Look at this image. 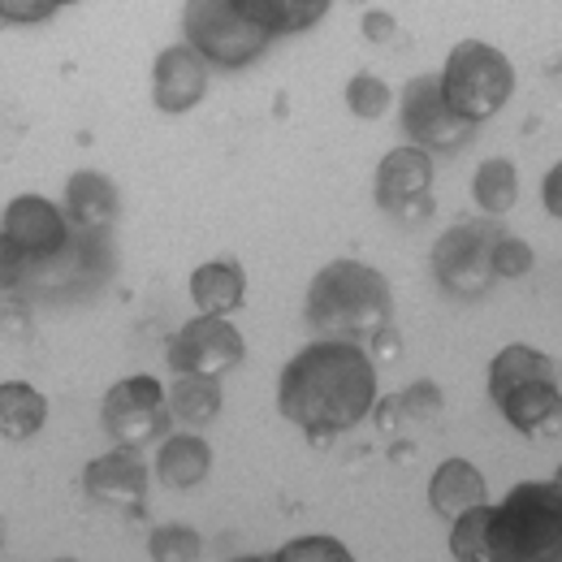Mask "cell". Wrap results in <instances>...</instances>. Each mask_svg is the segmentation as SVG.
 I'll return each mask as SVG.
<instances>
[{
  "mask_svg": "<svg viewBox=\"0 0 562 562\" xmlns=\"http://www.w3.org/2000/svg\"><path fill=\"white\" fill-rule=\"evenodd\" d=\"M169 416L187 428H204L221 416V385L209 372H173V385L165 390Z\"/></svg>",
  "mask_w": 562,
  "mask_h": 562,
  "instance_id": "ac0fdd59",
  "label": "cell"
},
{
  "mask_svg": "<svg viewBox=\"0 0 562 562\" xmlns=\"http://www.w3.org/2000/svg\"><path fill=\"white\" fill-rule=\"evenodd\" d=\"M493 278H528L532 273V247L515 234H497L493 238Z\"/></svg>",
  "mask_w": 562,
  "mask_h": 562,
  "instance_id": "484cf974",
  "label": "cell"
},
{
  "mask_svg": "<svg viewBox=\"0 0 562 562\" xmlns=\"http://www.w3.org/2000/svg\"><path fill=\"white\" fill-rule=\"evenodd\" d=\"M303 316L316 338L372 342L394 321V290L385 273H376L363 260H334L307 285Z\"/></svg>",
  "mask_w": 562,
  "mask_h": 562,
  "instance_id": "7a4b0ae2",
  "label": "cell"
},
{
  "mask_svg": "<svg viewBox=\"0 0 562 562\" xmlns=\"http://www.w3.org/2000/svg\"><path fill=\"white\" fill-rule=\"evenodd\" d=\"M562 546V490L550 481H524L493 506V559H546Z\"/></svg>",
  "mask_w": 562,
  "mask_h": 562,
  "instance_id": "277c9868",
  "label": "cell"
},
{
  "mask_svg": "<svg viewBox=\"0 0 562 562\" xmlns=\"http://www.w3.org/2000/svg\"><path fill=\"white\" fill-rule=\"evenodd\" d=\"M476 502H490V485H485V476L468 459H446L432 472V481H428V506L441 519H454L459 510H468Z\"/></svg>",
  "mask_w": 562,
  "mask_h": 562,
  "instance_id": "2e32d148",
  "label": "cell"
},
{
  "mask_svg": "<svg viewBox=\"0 0 562 562\" xmlns=\"http://www.w3.org/2000/svg\"><path fill=\"white\" fill-rule=\"evenodd\" d=\"M490 403L519 432L559 428V363L550 355L524 347V342L502 347L490 363Z\"/></svg>",
  "mask_w": 562,
  "mask_h": 562,
  "instance_id": "3957f363",
  "label": "cell"
},
{
  "mask_svg": "<svg viewBox=\"0 0 562 562\" xmlns=\"http://www.w3.org/2000/svg\"><path fill=\"white\" fill-rule=\"evenodd\" d=\"M376 407V363L359 342L316 338L278 376V412L307 437L329 441Z\"/></svg>",
  "mask_w": 562,
  "mask_h": 562,
  "instance_id": "6da1fadb",
  "label": "cell"
},
{
  "mask_svg": "<svg viewBox=\"0 0 562 562\" xmlns=\"http://www.w3.org/2000/svg\"><path fill=\"white\" fill-rule=\"evenodd\" d=\"M398 117H403V135L420 151H454V147H463V143L472 139V131H476L472 122H463V117H454L446 109L437 74H416L403 87Z\"/></svg>",
  "mask_w": 562,
  "mask_h": 562,
  "instance_id": "9c48e42d",
  "label": "cell"
},
{
  "mask_svg": "<svg viewBox=\"0 0 562 562\" xmlns=\"http://www.w3.org/2000/svg\"><path fill=\"white\" fill-rule=\"evenodd\" d=\"M247 22H256L260 31H269L273 40L294 35L316 26L329 13V0H229Z\"/></svg>",
  "mask_w": 562,
  "mask_h": 562,
  "instance_id": "d6986e66",
  "label": "cell"
},
{
  "mask_svg": "<svg viewBox=\"0 0 562 562\" xmlns=\"http://www.w3.org/2000/svg\"><path fill=\"white\" fill-rule=\"evenodd\" d=\"M26 269H31V260H26V251L0 229V290H13V285H22L26 281Z\"/></svg>",
  "mask_w": 562,
  "mask_h": 562,
  "instance_id": "f546056e",
  "label": "cell"
},
{
  "mask_svg": "<svg viewBox=\"0 0 562 562\" xmlns=\"http://www.w3.org/2000/svg\"><path fill=\"white\" fill-rule=\"evenodd\" d=\"M212 472V450L204 437L195 432H173L165 437L160 454H156V476L169 490H195Z\"/></svg>",
  "mask_w": 562,
  "mask_h": 562,
  "instance_id": "e0dca14e",
  "label": "cell"
},
{
  "mask_svg": "<svg viewBox=\"0 0 562 562\" xmlns=\"http://www.w3.org/2000/svg\"><path fill=\"white\" fill-rule=\"evenodd\" d=\"M394 104V95H390V87H385V78H376V74H355L351 82H347V109H351L355 117H385V109Z\"/></svg>",
  "mask_w": 562,
  "mask_h": 562,
  "instance_id": "cb8c5ba5",
  "label": "cell"
},
{
  "mask_svg": "<svg viewBox=\"0 0 562 562\" xmlns=\"http://www.w3.org/2000/svg\"><path fill=\"white\" fill-rule=\"evenodd\" d=\"M243 355H247V342H243V334L225 321V316H195V321H187L173 338H169V351H165V363L173 368V372H225V368H234V363H243Z\"/></svg>",
  "mask_w": 562,
  "mask_h": 562,
  "instance_id": "30bf717a",
  "label": "cell"
},
{
  "mask_svg": "<svg viewBox=\"0 0 562 562\" xmlns=\"http://www.w3.org/2000/svg\"><path fill=\"white\" fill-rule=\"evenodd\" d=\"M100 420L104 432L117 441V446H151L156 437L169 432V407H165V385L156 376H126L117 381L109 394H104V407H100Z\"/></svg>",
  "mask_w": 562,
  "mask_h": 562,
  "instance_id": "ba28073f",
  "label": "cell"
},
{
  "mask_svg": "<svg viewBox=\"0 0 562 562\" xmlns=\"http://www.w3.org/2000/svg\"><path fill=\"white\" fill-rule=\"evenodd\" d=\"M209 91V61L191 44H173L156 57L151 100L160 113H191Z\"/></svg>",
  "mask_w": 562,
  "mask_h": 562,
  "instance_id": "4fadbf2b",
  "label": "cell"
},
{
  "mask_svg": "<svg viewBox=\"0 0 562 562\" xmlns=\"http://www.w3.org/2000/svg\"><path fill=\"white\" fill-rule=\"evenodd\" d=\"M502 229L485 225V221H463L454 229H446L432 247V273L437 285L454 299H476L485 285L493 281V238Z\"/></svg>",
  "mask_w": 562,
  "mask_h": 562,
  "instance_id": "52a82bcc",
  "label": "cell"
},
{
  "mask_svg": "<svg viewBox=\"0 0 562 562\" xmlns=\"http://www.w3.org/2000/svg\"><path fill=\"white\" fill-rule=\"evenodd\" d=\"M82 485L95 502L117 506V510H139L147 497V463L135 446H117L82 468Z\"/></svg>",
  "mask_w": 562,
  "mask_h": 562,
  "instance_id": "5bb4252c",
  "label": "cell"
},
{
  "mask_svg": "<svg viewBox=\"0 0 562 562\" xmlns=\"http://www.w3.org/2000/svg\"><path fill=\"white\" fill-rule=\"evenodd\" d=\"M182 35L209 66L221 70H247L273 48V35L247 22L229 0H187Z\"/></svg>",
  "mask_w": 562,
  "mask_h": 562,
  "instance_id": "8992f818",
  "label": "cell"
},
{
  "mask_svg": "<svg viewBox=\"0 0 562 562\" xmlns=\"http://www.w3.org/2000/svg\"><path fill=\"white\" fill-rule=\"evenodd\" d=\"M363 35H368L372 44H385V40L394 35V18H390V13H363Z\"/></svg>",
  "mask_w": 562,
  "mask_h": 562,
  "instance_id": "4dcf8cb0",
  "label": "cell"
},
{
  "mask_svg": "<svg viewBox=\"0 0 562 562\" xmlns=\"http://www.w3.org/2000/svg\"><path fill=\"white\" fill-rule=\"evenodd\" d=\"M44 420H48V398L35 385H26V381L0 385V437H9V441L35 437Z\"/></svg>",
  "mask_w": 562,
  "mask_h": 562,
  "instance_id": "44dd1931",
  "label": "cell"
},
{
  "mask_svg": "<svg viewBox=\"0 0 562 562\" xmlns=\"http://www.w3.org/2000/svg\"><path fill=\"white\" fill-rule=\"evenodd\" d=\"M191 299H195V307L209 312V316H229V312H238L243 299H247V278H243V269L229 265V260L200 265V269L191 273Z\"/></svg>",
  "mask_w": 562,
  "mask_h": 562,
  "instance_id": "ffe728a7",
  "label": "cell"
},
{
  "mask_svg": "<svg viewBox=\"0 0 562 562\" xmlns=\"http://www.w3.org/2000/svg\"><path fill=\"white\" fill-rule=\"evenodd\" d=\"M57 9H61V0H0V22L35 26V22H48Z\"/></svg>",
  "mask_w": 562,
  "mask_h": 562,
  "instance_id": "83f0119b",
  "label": "cell"
},
{
  "mask_svg": "<svg viewBox=\"0 0 562 562\" xmlns=\"http://www.w3.org/2000/svg\"><path fill=\"white\" fill-rule=\"evenodd\" d=\"M490 519L493 506L490 502H476L468 510L454 515V528H450V554L459 562H490Z\"/></svg>",
  "mask_w": 562,
  "mask_h": 562,
  "instance_id": "603a6c76",
  "label": "cell"
},
{
  "mask_svg": "<svg viewBox=\"0 0 562 562\" xmlns=\"http://www.w3.org/2000/svg\"><path fill=\"white\" fill-rule=\"evenodd\" d=\"M147 554L156 562H169V559L187 562L204 554V541H200V532H191V528H156L151 541H147Z\"/></svg>",
  "mask_w": 562,
  "mask_h": 562,
  "instance_id": "d4e9b609",
  "label": "cell"
},
{
  "mask_svg": "<svg viewBox=\"0 0 562 562\" xmlns=\"http://www.w3.org/2000/svg\"><path fill=\"white\" fill-rule=\"evenodd\" d=\"M472 200H476V209L485 212V216H502V212L515 209V200H519V173H515V165L510 160H485L481 169H476V178H472Z\"/></svg>",
  "mask_w": 562,
  "mask_h": 562,
  "instance_id": "7402d4cb",
  "label": "cell"
},
{
  "mask_svg": "<svg viewBox=\"0 0 562 562\" xmlns=\"http://www.w3.org/2000/svg\"><path fill=\"white\" fill-rule=\"evenodd\" d=\"M432 156L420 147H394L390 156H381L376 165V182H372V195H376V209L390 212V216H428L432 212Z\"/></svg>",
  "mask_w": 562,
  "mask_h": 562,
  "instance_id": "8fae6325",
  "label": "cell"
},
{
  "mask_svg": "<svg viewBox=\"0 0 562 562\" xmlns=\"http://www.w3.org/2000/svg\"><path fill=\"white\" fill-rule=\"evenodd\" d=\"M394 407H398L403 416H412V420H428V416H437V412H441V394H437V385H432V381H416V390L398 394V398H394Z\"/></svg>",
  "mask_w": 562,
  "mask_h": 562,
  "instance_id": "f1b7e54d",
  "label": "cell"
},
{
  "mask_svg": "<svg viewBox=\"0 0 562 562\" xmlns=\"http://www.w3.org/2000/svg\"><path fill=\"white\" fill-rule=\"evenodd\" d=\"M437 87H441V100L454 117L481 126L485 117H493L510 91H515V70L510 61L481 40H463L450 48L446 57V70L437 74Z\"/></svg>",
  "mask_w": 562,
  "mask_h": 562,
  "instance_id": "5b68a950",
  "label": "cell"
},
{
  "mask_svg": "<svg viewBox=\"0 0 562 562\" xmlns=\"http://www.w3.org/2000/svg\"><path fill=\"white\" fill-rule=\"evenodd\" d=\"M61 4H78V0H61Z\"/></svg>",
  "mask_w": 562,
  "mask_h": 562,
  "instance_id": "d6a6232c",
  "label": "cell"
},
{
  "mask_svg": "<svg viewBox=\"0 0 562 562\" xmlns=\"http://www.w3.org/2000/svg\"><path fill=\"white\" fill-rule=\"evenodd\" d=\"M61 209H66L70 229H109L117 221L122 200H117V187L104 173L78 169V173H70V182H66V204Z\"/></svg>",
  "mask_w": 562,
  "mask_h": 562,
  "instance_id": "9a60e30c",
  "label": "cell"
},
{
  "mask_svg": "<svg viewBox=\"0 0 562 562\" xmlns=\"http://www.w3.org/2000/svg\"><path fill=\"white\" fill-rule=\"evenodd\" d=\"M0 229L26 251L31 265H44V260L61 256L74 234L70 221H66V209H57V204L44 200V195H18V200L4 209Z\"/></svg>",
  "mask_w": 562,
  "mask_h": 562,
  "instance_id": "7c38bea8",
  "label": "cell"
},
{
  "mask_svg": "<svg viewBox=\"0 0 562 562\" xmlns=\"http://www.w3.org/2000/svg\"><path fill=\"white\" fill-rule=\"evenodd\" d=\"M278 562H351V550L334 537H303L278 550Z\"/></svg>",
  "mask_w": 562,
  "mask_h": 562,
  "instance_id": "4316f807",
  "label": "cell"
},
{
  "mask_svg": "<svg viewBox=\"0 0 562 562\" xmlns=\"http://www.w3.org/2000/svg\"><path fill=\"white\" fill-rule=\"evenodd\" d=\"M562 169L559 165H554V169H550V173H546V209L554 212V216H559L562 212Z\"/></svg>",
  "mask_w": 562,
  "mask_h": 562,
  "instance_id": "1f68e13d",
  "label": "cell"
}]
</instances>
